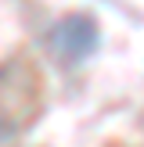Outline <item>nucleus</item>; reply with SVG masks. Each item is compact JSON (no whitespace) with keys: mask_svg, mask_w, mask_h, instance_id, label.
<instances>
[{"mask_svg":"<svg viewBox=\"0 0 144 147\" xmlns=\"http://www.w3.org/2000/svg\"><path fill=\"white\" fill-rule=\"evenodd\" d=\"M97 43H101V29L90 14H65L54 22V29L47 36L50 54L65 65H79L86 57H94Z\"/></svg>","mask_w":144,"mask_h":147,"instance_id":"1","label":"nucleus"}]
</instances>
